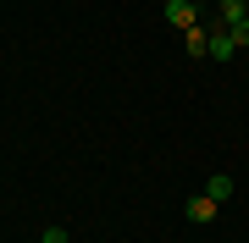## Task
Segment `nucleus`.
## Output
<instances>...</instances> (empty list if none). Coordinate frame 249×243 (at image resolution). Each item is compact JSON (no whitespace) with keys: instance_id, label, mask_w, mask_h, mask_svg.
Instances as JSON below:
<instances>
[{"instance_id":"3","label":"nucleus","mask_w":249,"mask_h":243,"mask_svg":"<svg viewBox=\"0 0 249 243\" xmlns=\"http://www.w3.org/2000/svg\"><path fill=\"white\" fill-rule=\"evenodd\" d=\"M166 22H172V28H194V22H199L194 0H166Z\"/></svg>"},{"instance_id":"8","label":"nucleus","mask_w":249,"mask_h":243,"mask_svg":"<svg viewBox=\"0 0 249 243\" xmlns=\"http://www.w3.org/2000/svg\"><path fill=\"white\" fill-rule=\"evenodd\" d=\"M39 243H72V238H67V227H45V238H39Z\"/></svg>"},{"instance_id":"5","label":"nucleus","mask_w":249,"mask_h":243,"mask_svg":"<svg viewBox=\"0 0 249 243\" xmlns=\"http://www.w3.org/2000/svg\"><path fill=\"white\" fill-rule=\"evenodd\" d=\"M244 17H249V0H222V6H216V22H222V28L244 22Z\"/></svg>"},{"instance_id":"2","label":"nucleus","mask_w":249,"mask_h":243,"mask_svg":"<svg viewBox=\"0 0 249 243\" xmlns=\"http://www.w3.org/2000/svg\"><path fill=\"white\" fill-rule=\"evenodd\" d=\"M183 50L194 55V61H199V55H211V28H205V22H194V28H183Z\"/></svg>"},{"instance_id":"1","label":"nucleus","mask_w":249,"mask_h":243,"mask_svg":"<svg viewBox=\"0 0 249 243\" xmlns=\"http://www.w3.org/2000/svg\"><path fill=\"white\" fill-rule=\"evenodd\" d=\"M183 216L194 221V227H211L216 216H222V205H216L211 194H194V199H188V205H183Z\"/></svg>"},{"instance_id":"6","label":"nucleus","mask_w":249,"mask_h":243,"mask_svg":"<svg viewBox=\"0 0 249 243\" xmlns=\"http://www.w3.org/2000/svg\"><path fill=\"white\" fill-rule=\"evenodd\" d=\"M232 188H238V182H232V177H227V171H216V177H211V182H205V194H211V199H216V205H227V199H232Z\"/></svg>"},{"instance_id":"7","label":"nucleus","mask_w":249,"mask_h":243,"mask_svg":"<svg viewBox=\"0 0 249 243\" xmlns=\"http://www.w3.org/2000/svg\"><path fill=\"white\" fill-rule=\"evenodd\" d=\"M227 33H232V45H238V50H249V17H244V22H232Z\"/></svg>"},{"instance_id":"4","label":"nucleus","mask_w":249,"mask_h":243,"mask_svg":"<svg viewBox=\"0 0 249 243\" xmlns=\"http://www.w3.org/2000/svg\"><path fill=\"white\" fill-rule=\"evenodd\" d=\"M232 55H238L232 33H227V28H211V61H232Z\"/></svg>"}]
</instances>
